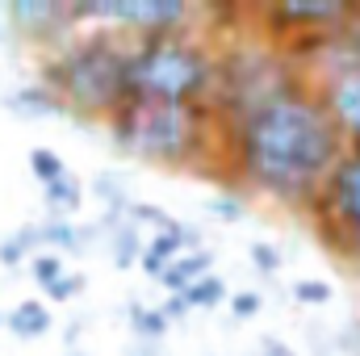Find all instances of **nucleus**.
<instances>
[{"label":"nucleus","instance_id":"obj_1","mask_svg":"<svg viewBox=\"0 0 360 356\" xmlns=\"http://www.w3.org/2000/svg\"><path fill=\"white\" fill-rule=\"evenodd\" d=\"M218 155L243 189L264 193L276 205L306 210L344 155V139L306 84L231 126H218Z\"/></svg>","mask_w":360,"mask_h":356},{"label":"nucleus","instance_id":"obj_2","mask_svg":"<svg viewBox=\"0 0 360 356\" xmlns=\"http://www.w3.org/2000/svg\"><path fill=\"white\" fill-rule=\"evenodd\" d=\"M38 84L59 96L63 117L92 126L126 105V38L113 30H92L68 38L38 68Z\"/></svg>","mask_w":360,"mask_h":356},{"label":"nucleus","instance_id":"obj_3","mask_svg":"<svg viewBox=\"0 0 360 356\" xmlns=\"http://www.w3.org/2000/svg\"><path fill=\"white\" fill-rule=\"evenodd\" d=\"M109 143L143 164H160L168 172L201 168L218 151V122L210 105H164V101H126L113 117H105Z\"/></svg>","mask_w":360,"mask_h":356},{"label":"nucleus","instance_id":"obj_4","mask_svg":"<svg viewBox=\"0 0 360 356\" xmlns=\"http://www.w3.org/2000/svg\"><path fill=\"white\" fill-rule=\"evenodd\" d=\"M214 89V46L197 34L126 38V101L205 105Z\"/></svg>","mask_w":360,"mask_h":356},{"label":"nucleus","instance_id":"obj_5","mask_svg":"<svg viewBox=\"0 0 360 356\" xmlns=\"http://www.w3.org/2000/svg\"><path fill=\"white\" fill-rule=\"evenodd\" d=\"M310 84V76L272 42H248L235 38L222 51H214V89H210V113L218 126H231L269 101L297 92Z\"/></svg>","mask_w":360,"mask_h":356},{"label":"nucleus","instance_id":"obj_6","mask_svg":"<svg viewBox=\"0 0 360 356\" xmlns=\"http://www.w3.org/2000/svg\"><path fill=\"white\" fill-rule=\"evenodd\" d=\"M310 218L331 252L360 265V147H344L335 168L310 197Z\"/></svg>","mask_w":360,"mask_h":356},{"label":"nucleus","instance_id":"obj_7","mask_svg":"<svg viewBox=\"0 0 360 356\" xmlns=\"http://www.w3.org/2000/svg\"><path fill=\"white\" fill-rule=\"evenodd\" d=\"M188 0H68L72 25L105 21L130 38H155V34H184L193 21Z\"/></svg>","mask_w":360,"mask_h":356},{"label":"nucleus","instance_id":"obj_8","mask_svg":"<svg viewBox=\"0 0 360 356\" xmlns=\"http://www.w3.org/2000/svg\"><path fill=\"white\" fill-rule=\"evenodd\" d=\"M352 0H272L256 8V21L264 25L272 46H285L306 34H331L352 17Z\"/></svg>","mask_w":360,"mask_h":356},{"label":"nucleus","instance_id":"obj_9","mask_svg":"<svg viewBox=\"0 0 360 356\" xmlns=\"http://www.w3.org/2000/svg\"><path fill=\"white\" fill-rule=\"evenodd\" d=\"M0 13H4V25L13 34V42L21 38V42L59 51L76 34V25L68 17V0H8Z\"/></svg>","mask_w":360,"mask_h":356},{"label":"nucleus","instance_id":"obj_10","mask_svg":"<svg viewBox=\"0 0 360 356\" xmlns=\"http://www.w3.org/2000/svg\"><path fill=\"white\" fill-rule=\"evenodd\" d=\"M310 92L335 122L344 147H360V68L319 72V76H310Z\"/></svg>","mask_w":360,"mask_h":356},{"label":"nucleus","instance_id":"obj_11","mask_svg":"<svg viewBox=\"0 0 360 356\" xmlns=\"http://www.w3.org/2000/svg\"><path fill=\"white\" fill-rule=\"evenodd\" d=\"M197 248H205L201 243V231L193 227V222H172L168 231H160V235H151L147 239V248H143V256H139V268L151 276V281H160V272L176 260L180 252H197Z\"/></svg>","mask_w":360,"mask_h":356},{"label":"nucleus","instance_id":"obj_12","mask_svg":"<svg viewBox=\"0 0 360 356\" xmlns=\"http://www.w3.org/2000/svg\"><path fill=\"white\" fill-rule=\"evenodd\" d=\"M4 327L13 331V340L34 344V340H42V336L55 327V314H51V306H46V302L25 298V302H17V306L4 314Z\"/></svg>","mask_w":360,"mask_h":356},{"label":"nucleus","instance_id":"obj_13","mask_svg":"<svg viewBox=\"0 0 360 356\" xmlns=\"http://www.w3.org/2000/svg\"><path fill=\"white\" fill-rule=\"evenodd\" d=\"M4 109L13 117H30V122H42V117H63V105L55 92H46L38 80L34 84H21V89L4 92Z\"/></svg>","mask_w":360,"mask_h":356},{"label":"nucleus","instance_id":"obj_14","mask_svg":"<svg viewBox=\"0 0 360 356\" xmlns=\"http://www.w3.org/2000/svg\"><path fill=\"white\" fill-rule=\"evenodd\" d=\"M210 272H214V252H210V248L180 252L176 260L160 272V285H164L168 293H184L193 281H201V276H210Z\"/></svg>","mask_w":360,"mask_h":356},{"label":"nucleus","instance_id":"obj_15","mask_svg":"<svg viewBox=\"0 0 360 356\" xmlns=\"http://www.w3.org/2000/svg\"><path fill=\"white\" fill-rule=\"evenodd\" d=\"M80 205H84V184L72 177V172L42 189V210H46V218H68V222H72V218L80 214Z\"/></svg>","mask_w":360,"mask_h":356},{"label":"nucleus","instance_id":"obj_16","mask_svg":"<svg viewBox=\"0 0 360 356\" xmlns=\"http://www.w3.org/2000/svg\"><path fill=\"white\" fill-rule=\"evenodd\" d=\"M105 252H109V260L117 272H126V268L139 265V256H143V248H147V235L139 231V227H130V222H122V227H113L109 235H105V243H101Z\"/></svg>","mask_w":360,"mask_h":356},{"label":"nucleus","instance_id":"obj_17","mask_svg":"<svg viewBox=\"0 0 360 356\" xmlns=\"http://www.w3.org/2000/svg\"><path fill=\"white\" fill-rule=\"evenodd\" d=\"M126 323H130V336L139 344H164V336H168V319L160 314V306H143L139 298H130Z\"/></svg>","mask_w":360,"mask_h":356},{"label":"nucleus","instance_id":"obj_18","mask_svg":"<svg viewBox=\"0 0 360 356\" xmlns=\"http://www.w3.org/2000/svg\"><path fill=\"white\" fill-rule=\"evenodd\" d=\"M38 252H42V243H38V222H25V227H17L13 235L0 239V265L8 268V272H17L21 265H30V256H38Z\"/></svg>","mask_w":360,"mask_h":356},{"label":"nucleus","instance_id":"obj_19","mask_svg":"<svg viewBox=\"0 0 360 356\" xmlns=\"http://www.w3.org/2000/svg\"><path fill=\"white\" fill-rule=\"evenodd\" d=\"M226 298H231V289H226V281L218 272H210V276H201V281H193L184 289L188 310H218V306H226Z\"/></svg>","mask_w":360,"mask_h":356},{"label":"nucleus","instance_id":"obj_20","mask_svg":"<svg viewBox=\"0 0 360 356\" xmlns=\"http://www.w3.org/2000/svg\"><path fill=\"white\" fill-rule=\"evenodd\" d=\"M38 243H42V252H55V256L76 252V222H68V218H42L38 222Z\"/></svg>","mask_w":360,"mask_h":356},{"label":"nucleus","instance_id":"obj_21","mask_svg":"<svg viewBox=\"0 0 360 356\" xmlns=\"http://www.w3.org/2000/svg\"><path fill=\"white\" fill-rule=\"evenodd\" d=\"M126 222H130V227H139V231L151 239V235L168 231L176 218H172L164 205H155V201H130V210H126Z\"/></svg>","mask_w":360,"mask_h":356},{"label":"nucleus","instance_id":"obj_22","mask_svg":"<svg viewBox=\"0 0 360 356\" xmlns=\"http://www.w3.org/2000/svg\"><path fill=\"white\" fill-rule=\"evenodd\" d=\"M30 172H34V180L46 189V184H55V180L68 177V164H63V155L59 151H51V147H30Z\"/></svg>","mask_w":360,"mask_h":356},{"label":"nucleus","instance_id":"obj_23","mask_svg":"<svg viewBox=\"0 0 360 356\" xmlns=\"http://www.w3.org/2000/svg\"><path fill=\"white\" fill-rule=\"evenodd\" d=\"M63 272H68V265H63V256H55V252H38V256H30V276H34L38 289H51Z\"/></svg>","mask_w":360,"mask_h":356},{"label":"nucleus","instance_id":"obj_24","mask_svg":"<svg viewBox=\"0 0 360 356\" xmlns=\"http://www.w3.org/2000/svg\"><path fill=\"white\" fill-rule=\"evenodd\" d=\"M205 214L218 218V222H243V218H248V201L222 193V197H210V201H205Z\"/></svg>","mask_w":360,"mask_h":356},{"label":"nucleus","instance_id":"obj_25","mask_svg":"<svg viewBox=\"0 0 360 356\" xmlns=\"http://www.w3.org/2000/svg\"><path fill=\"white\" fill-rule=\"evenodd\" d=\"M248 260L256 265V272H260V276H276V272H281V265H285L281 248H272V243H264V239L248 243Z\"/></svg>","mask_w":360,"mask_h":356},{"label":"nucleus","instance_id":"obj_26","mask_svg":"<svg viewBox=\"0 0 360 356\" xmlns=\"http://www.w3.org/2000/svg\"><path fill=\"white\" fill-rule=\"evenodd\" d=\"M84 289H89V276H84V272H72V268H68V272H63V276H59V281H55V285L46 289V298H51V302H76V298H80Z\"/></svg>","mask_w":360,"mask_h":356},{"label":"nucleus","instance_id":"obj_27","mask_svg":"<svg viewBox=\"0 0 360 356\" xmlns=\"http://www.w3.org/2000/svg\"><path fill=\"white\" fill-rule=\"evenodd\" d=\"M293 298H297L302 306H327V302L335 298V289H331L327 281H314V276H306V281H293Z\"/></svg>","mask_w":360,"mask_h":356},{"label":"nucleus","instance_id":"obj_28","mask_svg":"<svg viewBox=\"0 0 360 356\" xmlns=\"http://www.w3.org/2000/svg\"><path fill=\"white\" fill-rule=\"evenodd\" d=\"M226 310H231L235 319H256V314L264 310V298H260L256 289H239V293L226 298Z\"/></svg>","mask_w":360,"mask_h":356},{"label":"nucleus","instance_id":"obj_29","mask_svg":"<svg viewBox=\"0 0 360 356\" xmlns=\"http://www.w3.org/2000/svg\"><path fill=\"white\" fill-rule=\"evenodd\" d=\"M160 314H164V319H168V327H172V323H184L193 310H188L184 293H168V298H164V306H160Z\"/></svg>","mask_w":360,"mask_h":356},{"label":"nucleus","instance_id":"obj_30","mask_svg":"<svg viewBox=\"0 0 360 356\" xmlns=\"http://www.w3.org/2000/svg\"><path fill=\"white\" fill-rule=\"evenodd\" d=\"M335 348L340 356H360V319L344 323V336H335Z\"/></svg>","mask_w":360,"mask_h":356},{"label":"nucleus","instance_id":"obj_31","mask_svg":"<svg viewBox=\"0 0 360 356\" xmlns=\"http://www.w3.org/2000/svg\"><path fill=\"white\" fill-rule=\"evenodd\" d=\"M256 356H297V352H293L285 340H276V336H264V340H260V352H256Z\"/></svg>","mask_w":360,"mask_h":356},{"label":"nucleus","instance_id":"obj_32","mask_svg":"<svg viewBox=\"0 0 360 356\" xmlns=\"http://www.w3.org/2000/svg\"><path fill=\"white\" fill-rule=\"evenodd\" d=\"M84 323H89V319H72V323L63 327V331H68V336H63V348H68V352H76V340H80V331H84Z\"/></svg>","mask_w":360,"mask_h":356},{"label":"nucleus","instance_id":"obj_33","mask_svg":"<svg viewBox=\"0 0 360 356\" xmlns=\"http://www.w3.org/2000/svg\"><path fill=\"white\" fill-rule=\"evenodd\" d=\"M126 356H164V344H139V340H130Z\"/></svg>","mask_w":360,"mask_h":356},{"label":"nucleus","instance_id":"obj_34","mask_svg":"<svg viewBox=\"0 0 360 356\" xmlns=\"http://www.w3.org/2000/svg\"><path fill=\"white\" fill-rule=\"evenodd\" d=\"M0 46H13V34H8V25H0Z\"/></svg>","mask_w":360,"mask_h":356},{"label":"nucleus","instance_id":"obj_35","mask_svg":"<svg viewBox=\"0 0 360 356\" xmlns=\"http://www.w3.org/2000/svg\"><path fill=\"white\" fill-rule=\"evenodd\" d=\"M68 356H89V352H68Z\"/></svg>","mask_w":360,"mask_h":356},{"label":"nucleus","instance_id":"obj_36","mask_svg":"<svg viewBox=\"0 0 360 356\" xmlns=\"http://www.w3.org/2000/svg\"><path fill=\"white\" fill-rule=\"evenodd\" d=\"M0 327H4V310H0Z\"/></svg>","mask_w":360,"mask_h":356}]
</instances>
